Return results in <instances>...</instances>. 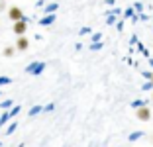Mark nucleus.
Masks as SVG:
<instances>
[{
  "mask_svg": "<svg viewBox=\"0 0 153 147\" xmlns=\"http://www.w3.org/2000/svg\"><path fill=\"white\" fill-rule=\"evenodd\" d=\"M135 116H137V120H141V122H149L151 120V110H149L147 106H140L137 110H135Z\"/></svg>",
  "mask_w": 153,
  "mask_h": 147,
  "instance_id": "1",
  "label": "nucleus"
},
{
  "mask_svg": "<svg viewBox=\"0 0 153 147\" xmlns=\"http://www.w3.org/2000/svg\"><path fill=\"white\" fill-rule=\"evenodd\" d=\"M8 18L12 20V22H20V20H24L22 8H18V6H12V8L8 10Z\"/></svg>",
  "mask_w": 153,
  "mask_h": 147,
  "instance_id": "2",
  "label": "nucleus"
},
{
  "mask_svg": "<svg viewBox=\"0 0 153 147\" xmlns=\"http://www.w3.org/2000/svg\"><path fill=\"white\" fill-rule=\"evenodd\" d=\"M12 30H14V33H16V36H24V33H26V31H27V22H26V20H20V22H14V27H12Z\"/></svg>",
  "mask_w": 153,
  "mask_h": 147,
  "instance_id": "3",
  "label": "nucleus"
},
{
  "mask_svg": "<svg viewBox=\"0 0 153 147\" xmlns=\"http://www.w3.org/2000/svg\"><path fill=\"white\" fill-rule=\"evenodd\" d=\"M27 47H30V41H27V37L20 36L18 41H16V49H18V51H26Z\"/></svg>",
  "mask_w": 153,
  "mask_h": 147,
  "instance_id": "4",
  "label": "nucleus"
},
{
  "mask_svg": "<svg viewBox=\"0 0 153 147\" xmlns=\"http://www.w3.org/2000/svg\"><path fill=\"white\" fill-rule=\"evenodd\" d=\"M16 51H18L16 47H4V57H14Z\"/></svg>",
  "mask_w": 153,
  "mask_h": 147,
  "instance_id": "5",
  "label": "nucleus"
},
{
  "mask_svg": "<svg viewBox=\"0 0 153 147\" xmlns=\"http://www.w3.org/2000/svg\"><path fill=\"white\" fill-rule=\"evenodd\" d=\"M6 8V2H4V0H0V10H4Z\"/></svg>",
  "mask_w": 153,
  "mask_h": 147,
  "instance_id": "6",
  "label": "nucleus"
},
{
  "mask_svg": "<svg viewBox=\"0 0 153 147\" xmlns=\"http://www.w3.org/2000/svg\"><path fill=\"white\" fill-rule=\"evenodd\" d=\"M151 82H153V73H151Z\"/></svg>",
  "mask_w": 153,
  "mask_h": 147,
  "instance_id": "7",
  "label": "nucleus"
},
{
  "mask_svg": "<svg viewBox=\"0 0 153 147\" xmlns=\"http://www.w3.org/2000/svg\"><path fill=\"white\" fill-rule=\"evenodd\" d=\"M151 100H153V94H151Z\"/></svg>",
  "mask_w": 153,
  "mask_h": 147,
  "instance_id": "8",
  "label": "nucleus"
}]
</instances>
